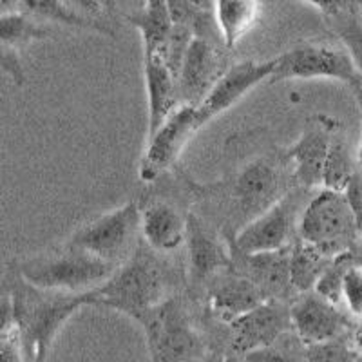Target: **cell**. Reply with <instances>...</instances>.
<instances>
[{
    "mask_svg": "<svg viewBox=\"0 0 362 362\" xmlns=\"http://www.w3.org/2000/svg\"><path fill=\"white\" fill-rule=\"evenodd\" d=\"M9 284L13 322L28 362H45L58 332L71 317L86 306H96L95 290L71 293L38 288L29 284L17 268Z\"/></svg>",
    "mask_w": 362,
    "mask_h": 362,
    "instance_id": "cell-1",
    "label": "cell"
},
{
    "mask_svg": "<svg viewBox=\"0 0 362 362\" xmlns=\"http://www.w3.org/2000/svg\"><path fill=\"white\" fill-rule=\"evenodd\" d=\"M165 276L160 263L144 250H136L102 286L95 290L96 306L122 312L140 322L163 303Z\"/></svg>",
    "mask_w": 362,
    "mask_h": 362,
    "instance_id": "cell-2",
    "label": "cell"
},
{
    "mask_svg": "<svg viewBox=\"0 0 362 362\" xmlns=\"http://www.w3.org/2000/svg\"><path fill=\"white\" fill-rule=\"evenodd\" d=\"M297 235L328 257L357 250L361 228L344 192L321 189L306 203Z\"/></svg>",
    "mask_w": 362,
    "mask_h": 362,
    "instance_id": "cell-3",
    "label": "cell"
},
{
    "mask_svg": "<svg viewBox=\"0 0 362 362\" xmlns=\"http://www.w3.org/2000/svg\"><path fill=\"white\" fill-rule=\"evenodd\" d=\"M118 267L119 264L66 245V248L57 254L28 259L15 268L29 284L38 288L83 293L102 286Z\"/></svg>",
    "mask_w": 362,
    "mask_h": 362,
    "instance_id": "cell-4",
    "label": "cell"
},
{
    "mask_svg": "<svg viewBox=\"0 0 362 362\" xmlns=\"http://www.w3.org/2000/svg\"><path fill=\"white\" fill-rule=\"evenodd\" d=\"M153 362H210L209 348L177 300H163L140 321Z\"/></svg>",
    "mask_w": 362,
    "mask_h": 362,
    "instance_id": "cell-5",
    "label": "cell"
},
{
    "mask_svg": "<svg viewBox=\"0 0 362 362\" xmlns=\"http://www.w3.org/2000/svg\"><path fill=\"white\" fill-rule=\"evenodd\" d=\"M138 234H141V209L138 203L129 202L83 225L71 235L67 245L122 264L132 255L131 248Z\"/></svg>",
    "mask_w": 362,
    "mask_h": 362,
    "instance_id": "cell-6",
    "label": "cell"
},
{
    "mask_svg": "<svg viewBox=\"0 0 362 362\" xmlns=\"http://www.w3.org/2000/svg\"><path fill=\"white\" fill-rule=\"evenodd\" d=\"M337 80L351 90L362 87V78L344 47L329 44H303L276 58V71L270 82L286 80Z\"/></svg>",
    "mask_w": 362,
    "mask_h": 362,
    "instance_id": "cell-7",
    "label": "cell"
},
{
    "mask_svg": "<svg viewBox=\"0 0 362 362\" xmlns=\"http://www.w3.org/2000/svg\"><path fill=\"white\" fill-rule=\"evenodd\" d=\"M299 194L288 192L261 216L252 219L235 232L230 250L250 255L263 252H279L290 248V239L299 228Z\"/></svg>",
    "mask_w": 362,
    "mask_h": 362,
    "instance_id": "cell-8",
    "label": "cell"
},
{
    "mask_svg": "<svg viewBox=\"0 0 362 362\" xmlns=\"http://www.w3.org/2000/svg\"><path fill=\"white\" fill-rule=\"evenodd\" d=\"M274 71H276V58L264 60V62L247 60V62H239L228 67V71L212 87L205 100L198 105H192L198 129H203L219 115L234 107L235 103L243 96H247L254 87L267 80L270 82Z\"/></svg>",
    "mask_w": 362,
    "mask_h": 362,
    "instance_id": "cell-9",
    "label": "cell"
},
{
    "mask_svg": "<svg viewBox=\"0 0 362 362\" xmlns=\"http://www.w3.org/2000/svg\"><path fill=\"white\" fill-rule=\"evenodd\" d=\"M198 131L192 105H180L173 116L151 138H147L144 158L140 161L141 181L151 183L167 173Z\"/></svg>",
    "mask_w": 362,
    "mask_h": 362,
    "instance_id": "cell-10",
    "label": "cell"
},
{
    "mask_svg": "<svg viewBox=\"0 0 362 362\" xmlns=\"http://www.w3.org/2000/svg\"><path fill=\"white\" fill-rule=\"evenodd\" d=\"M293 332L290 306L279 299H267L263 305L230 322V350L243 358L255 350L276 344Z\"/></svg>",
    "mask_w": 362,
    "mask_h": 362,
    "instance_id": "cell-11",
    "label": "cell"
},
{
    "mask_svg": "<svg viewBox=\"0 0 362 362\" xmlns=\"http://www.w3.org/2000/svg\"><path fill=\"white\" fill-rule=\"evenodd\" d=\"M293 334L306 346L351 334L357 329L355 321L342 306L325 299L317 292L303 293L290 306Z\"/></svg>",
    "mask_w": 362,
    "mask_h": 362,
    "instance_id": "cell-12",
    "label": "cell"
},
{
    "mask_svg": "<svg viewBox=\"0 0 362 362\" xmlns=\"http://www.w3.org/2000/svg\"><path fill=\"white\" fill-rule=\"evenodd\" d=\"M225 45L194 37L177 74L180 105H198L219 82L228 66L223 57Z\"/></svg>",
    "mask_w": 362,
    "mask_h": 362,
    "instance_id": "cell-13",
    "label": "cell"
},
{
    "mask_svg": "<svg viewBox=\"0 0 362 362\" xmlns=\"http://www.w3.org/2000/svg\"><path fill=\"white\" fill-rule=\"evenodd\" d=\"M290 190H284V176L277 165L268 160H254L239 170L232 185L238 212L248 219H255Z\"/></svg>",
    "mask_w": 362,
    "mask_h": 362,
    "instance_id": "cell-14",
    "label": "cell"
},
{
    "mask_svg": "<svg viewBox=\"0 0 362 362\" xmlns=\"http://www.w3.org/2000/svg\"><path fill=\"white\" fill-rule=\"evenodd\" d=\"M339 129L341 124L335 118L317 116L286 154L293 163V180L303 190L322 187V173H325L329 147Z\"/></svg>",
    "mask_w": 362,
    "mask_h": 362,
    "instance_id": "cell-15",
    "label": "cell"
},
{
    "mask_svg": "<svg viewBox=\"0 0 362 362\" xmlns=\"http://www.w3.org/2000/svg\"><path fill=\"white\" fill-rule=\"evenodd\" d=\"M267 299L268 297L254 281L235 270L230 274H219L209 283L210 310L219 321L228 325L263 305Z\"/></svg>",
    "mask_w": 362,
    "mask_h": 362,
    "instance_id": "cell-16",
    "label": "cell"
},
{
    "mask_svg": "<svg viewBox=\"0 0 362 362\" xmlns=\"http://www.w3.org/2000/svg\"><path fill=\"white\" fill-rule=\"evenodd\" d=\"M187 248H189V277L194 284L210 283L232 264L228 248L203 225L198 216H187Z\"/></svg>",
    "mask_w": 362,
    "mask_h": 362,
    "instance_id": "cell-17",
    "label": "cell"
},
{
    "mask_svg": "<svg viewBox=\"0 0 362 362\" xmlns=\"http://www.w3.org/2000/svg\"><path fill=\"white\" fill-rule=\"evenodd\" d=\"M144 73L148 105L147 138H151L180 107V90L176 74L161 54L144 57Z\"/></svg>",
    "mask_w": 362,
    "mask_h": 362,
    "instance_id": "cell-18",
    "label": "cell"
},
{
    "mask_svg": "<svg viewBox=\"0 0 362 362\" xmlns=\"http://www.w3.org/2000/svg\"><path fill=\"white\" fill-rule=\"evenodd\" d=\"M232 264H235L232 270L254 281L268 299H277V296L293 290L290 283V248L250 255L232 252Z\"/></svg>",
    "mask_w": 362,
    "mask_h": 362,
    "instance_id": "cell-19",
    "label": "cell"
},
{
    "mask_svg": "<svg viewBox=\"0 0 362 362\" xmlns=\"http://www.w3.org/2000/svg\"><path fill=\"white\" fill-rule=\"evenodd\" d=\"M189 221L170 203L153 202L141 209V238L158 254L176 252L187 243Z\"/></svg>",
    "mask_w": 362,
    "mask_h": 362,
    "instance_id": "cell-20",
    "label": "cell"
},
{
    "mask_svg": "<svg viewBox=\"0 0 362 362\" xmlns=\"http://www.w3.org/2000/svg\"><path fill=\"white\" fill-rule=\"evenodd\" d=\"M127 21L140 31L144 57H165L167 42L174 28L169 0H145L144 8L127 15Z\"/></svg>",
    "mask_w": 362,
    "mask_h": 362,
    "instance_id": "cell-21",
    "label": "cell"
},
{
    "mask_svg": "<svg viewBox=\"0 0 362 362\" xmlns=\"http://www.w3.org/2000/svg\"><path fill=\"white\" fill-rule=\"evenodd\" d=\"M261 13V0H216L214 15L226 49H234L255 25Z\"/></svg>",
    "mask_w": 362,
    "mask_h": 362,
    "instance_id": "cell-22",
    "label": "cell"
},
{
    "mask_svg": "<svg viewBox=\"0 0 362 362\" xmlns=\"http://www.w3.org/2000/svg\"><path fill=\"white\" fill-rule=\"evenodd\" d=\"M17 11L25 13L35 21H49L74 29L96 31L102 35H115L105 21L83 17L69 8L64 0H17Z\"/></svg>",
    "mask_w": 362,
    "mask_h": 362,
    "instance_id": "cell-23",
    "label": "cell"
},
{
    "mask_svg": "<svg viewBox=\"0 0 362 362\" xmlns=\"http://www.w3.org/2000/svg\"><path fill=\"white\" fill-rule=\"evenodd\" d=\"M334 257H328L312 245L297 239L290 247V283L293 292H313Z\"/></svg>",
    "mask_w": 362,
    "mask_h": 362,
    "instance_id": "cell-24",
    "label": "cell"
},
{
    "mask_svg": "<svg viewBox=\"0 0 362 362\" xmlns=\"http://www.w3.org/2000/svg\"><path fill=\"white\" fill-rule=\"evenodd\" d=\"M358 170H361L358 160L354 158L350 144L346 141L344 134L339 129L332 141V147H329L328 160H326L325 173H322V189L344 192Z\"/></svg>",
    "mask_w": 362,
    "mask_h": 362,
    "instance_id": "cell-25",
    "label": "cell"
},
{
    "mask_svg": "<svg viewBox=\"0 0 362 362\" xmlns=\"http://www.w3.org/2000/svg\"><path fill=\"white\" fill-rule=\"evenodd\" d=\"M325 18L328 22L329 29L341 40L342 47L350 53L351 60H354L362 78V18L358 15V2Z\"/></svg>",
    "mask_w": 362,
    "mask_h": 362,
    "instance_id": "cell-26",
    "label": "cell"
},
{
    "mask_svg": "<svg viewBox=\"0 0 362 362\" xmlns=\"http://www.w3.org/2000/svg\"><path fill=\"white\" fill-rule=\"evenodd\" d=\"M53 35L49 28L38 24L35 18L22 11L2 13V21H0V40L2 47H11L17 49L22 45L29 44L33 40H44Z\"/></svg>",
    "mask_w": 362,
    "mask_h": 362,
    "instance_id": "cell-27",
    "label": "cell"
},
{
    "mask_svg": "<svg viewBox=\"0 0 362 362\" xmlns=\"http://www.w3.org/2000/svg\"><path fill=\"white\" fill-rule=\"evenodd\" d=\"M306 357L308 362H358L361 351L355 342V332L306 346Z\"/></svg>",
    "mask_w": 362,
    "mask_h": 362,
    "instance_id": "cell-28",
    "label": "cell"
},
{
    "mask_svg": "<svg viewBox=\"0 0 362 362\" xmlns=\"http://www.w3.org/2000/svg\"><path fill=\"white\" fill-rule=\"evenodd\" d=\"M245 362H308L306 344L293 332L284 335L276 344L245 355Z\"/></svg>",
    "mask_w": 362,
    "mask_h": 362,
    "instance_id": "cell-29",
    "label": "cell"
},
{
    "mask_svg": "<svg viewBox=\"0 0 362 362\" xmlns=\"http://www.w3.org/2000/svg\"><path fill=\"white\" fill-rule=\"evenodd\" d=\"M341 306L354 321L362 325V261H355L342 279Z\"/></svg>",
    "mask_w": 362,
    "mask_h": 362,
    "instance_id": "cell-30",
    "label": "cell"
},
{
    "mask_svg": "<svg viewBox=\"0 0 362 362\" xmlns=\"http://www.w3.org/2000/svg\"><path fill=\"white\" fill-rule=\"evenodd\" d=\"M73 11L83 17L103 21L116 11L115 0H64Z\"/></svg>",
    "mask_w": 362,
    "mask_h": 362,
    "instance_id": "cell-31",
    "label": "cell"
},
{
    "mask_svg": "<svg viewBox=\"0 0 362 362\" xmlns=\"http://www.w3.org/2000/svg\"><path fill=\"white\" fill-rule=\"evenodd\" d=\"M0 362H28L15 326L0 329Z\"/></svg>",
    "mask_w": 362,
    "mask_h": 362,
    "instance_id": "cell-32",
    "label": "cell"
},
{
    "mask_svg": "<svg viewBox=\"0 0 362 362\" xmlns=\"http://www.w3.org/2000/svg\"><path fill=\"white\" fill-rule=\"evenodd\" d=\"M0 64H2V71L8 74L15 86H24L25 71L24 67H22V62H21V58H18L17 49L2 47V58H0Z\"/></svg>",
    "mask_w": 362,
    "mask_h": 362,
    "instance_id": "cell-33",
    "label": "cell"
},
{
    "mask_svg": "<svg viewBox=\"0 0 362 362\" xmlns=\"http://www.w3.org/2000/svg\"><path fill=\"white\" fill-rule=\"evenodd\" d=\"M305 2L315 6L319 11H322L325 17H329V15H335V13L342 11V9L350 8L357 0H305Z\"/></svg>",
    "mask_w": 362,
    "mask_h": 362,
    "instance_id": "cell-34",
    "label": "cell"
},
{
    "mask_svg": "<svg viewBox=\"0 0 362 362\" xmlns=\"http://www.w3.org/2000/svg\"><path fill=\"white\" fill-rule=\"evenodd\" d=\"M189 2L196 9H202V11H206V13H214L216 0H189Z\"/></svg>",
    "mask_w": 362,
    "mask_h": 362,
    "instance_id": "cell-35",
    "label": "cell"
},
{
    "mask_svg": "<svg viewBox=\"0 0 362 362\" xmlns=\"http://www.w3.org/2000/svg\"><path fill=\"white\" fill-rule=\"evenodd\" d=\"M355 98H357V103H358V109H361V118H362V87H358V89L354 90ZM358 169H361L362 173V141H361V148H358Z\"/></svg>",
    "mask_w": 362,
    "mask_h": 362,
    "instance_id": "cell-36",
    "label": "cell"
},
{
    "mask_svg": "<svg viewBox=\"0 0 362 362\" xmlns=\"http://www.w3.org/2000/svg\"><path fill=\"white\" fill-rule=\"evenodd\" d=\"M17 11V0H2V13Z\"/></svg>",
    "mask_w": 362,
    "mask_h": 362,
    "instance_id": "cell-37",
    "label": "cell"
},
{
    "mask_svg": "<svg viewBox=\"0 0 362 362\" xmlns=\"http://www.w3.org/2000/svg\"><path fill=\"white\" fill-rule=\"evenodd\" d=\"M355 342H357V348L362 357V325H358L357 329H355Z\"/></svg>",
    "mask_w": 362,
    "mask_h": 362,
    "instance_id": "cell-38",
    "label": "cell"
},
{
    "mask_svg": "<svg viewBox=\"0 0 362 362\" xmlns=\"http://www.w3.org/2000/svg\"><path fill=\"white\" fill-rule=\"evenodd\" d=\"M232 362H245V361H243V358H241V361H232Z\"/></svg>",
    "mask_w": 362,
    "mask_h": 362,
    "instance_id": "cell-39",
    "label": "cell"
},
{
    "mask_svg": "<svg viewBox=\"0 0 362 362\" xmlns=\"http://www.w3.org/2000/svg\"><path fill=\"white\" fill-rule=\"evenodd\" d=\"M357 2H358V4H361V2H362V0H357Z\"/></svg>",
    "mask_w": 362,
    "mask_h": 362,
    "instance_id": "cell-40",
    "label": "cell"
},
{
    "mask_svg": "<svg viewBox=\"0 0 362 362\" xmlns=\"http://www.w3.org/2000/svg\"><path fill=\"white\" fill-rule=\"evenodd\" d=\"M358 362H362V357H361V361H358Z\"/></svg>",
    "mask_w": 362,
    "mask_h": 362,
    "instance_id": "cell-41",
    "label": "cell"
}]
</instances>
